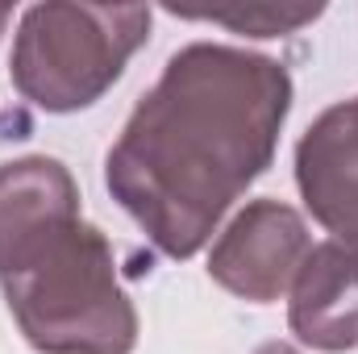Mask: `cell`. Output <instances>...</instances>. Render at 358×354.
Wrapping results in <instances>:
<instances>
[{
	"label": "cell",
	"mask_w": 358,
	"mask_h": 354,
	"mask_svg": "<svg viewBox=\"0 0 358 354\" xmlns=\"http://www.w3.org/2000/svg\"><path fill=\"white\" fill-rule=\"evenodd\" d=\"M287 108L283 63L192 42L167 59L113 142L108 192L167 259H192L271 167Z\"/></svg>",
	"instance_id": "1"
},
{
	"label": "cell",
	"mask_w": 358,
	"mask_h": 354,
	"mask_svg": "<svg viewBox=\"0 0 358 354\" xmlns=\"http://www.w3.org/2000/svg\"><path fill=\"white\" fill-rule=\"evenodd\" d=\"M4 300L42 354H129L138 342V313L117 283L113 246L88 221L4 275Z\"/></svg>",
	"instance_id": "2"
},
{
	"label": "cell",
	"mask_w": 358,
	"mask_h": 354,
	"mask_svg": "<svg viewBox=\"0 0 358 354\" xmlns=\"http://www.w3.org/2000/svg\"><path fill=\"white\" fill-rule=\"evenodd\" d=\"M150 38L146 4H34L13 42V84L46 113L100 100Z\"/></svg>",
	"instance_id": "3"
},
{
	"label": "cell",
	"mask_w": 358,
	"mask_h": 354,
	"mask_svg": "<svg viewBox=\"0 0 358 354\" xmlns=\"http://www.w3.org/2000/svg\"><path fill=\"white\" fill-rule=\"evenodd\" d=\"M308 250V225L292 204L255 200L217 238L208 255V275L242 300L271 304L292 288Z\"/></svg>",
	"instance_id": "4"
},
{
	"label": "cell",
	"mask_w": 358,
	"mask_h": 354,
	"mask_svg": "<svg viewBox=\"0 0 358 354\" xmlns=\"http://www.w3.org/2000/svg\"><path fill=\"white\" fill-rule=\"evenodd\" d=\"M80 221V187L59 159L29 155L0 167V279L34 263Z\"/></svg>",
	"instance_id": "5"
},
{
	"label": "cell",
	"mask_w": 358,
	"mask_h": 354,
	"mask_svg": "<svg viewBox=\"0 0 358 354\" xmlns=\"http://www.w3.org/2000/svg\"><path fill=\"white\" fill-rule=\"evenodd\" d=\"M308 213L338 238H358V100L325 108L296 146Z\"/></svg>",
	"instance_id": "6"
},
{
	"label": "cell",
	"mask_w": 358,
	"mask_h": 354,
	"mask_svg": "<svg viewBox=\"0 0 358 354\" xmlns=\"http://www.w3.org/2000/svg\"><path fill=\"white\" fill-rule=\"evenodd\" d=\"M287 321L313 351L358 346V238H329L304 255L292 279Z\"/></svg>",
	"instance_id": "7"
},
{
	"label": "cell",
	"mask_w": 358,
	"mask_h": 354,
	"mask_svg": "<svg viewBox=\"0 0 358 354\" xmlns=\"http://www.w3.org/2000/svg\"><path fill=\"white\" fill-rule=\"evenodd\" d=\"M179 17H196V21H213L238 34H255V38H279V34H296L300 25H313L321 17V4L313 8H283V4H246V8H208V13H179Z\"/></svg>",
	"instance_id": "8"
},
{
	"label": "cell",
	"mask_w": 358,
	"mask_h": 354,
	"mask_svg": "<svg viewBox=\"0 0 358 354\" xmlns=\"http://www.w3.org/2000/svg\"><path fill=\"white\" fill-rule=\"evenodd\" d=\"M259 354H300V351H292L287 342H267V346H259Z\"/></svg>",
	"instance_id": "9"
},
{
	"label": "cell",
	"mask_w": 358,
	"mask_h": 354,
	"mask_svg": "<svg viewBox=\"0 0 358 354\" xmlns=\"http://www.w3.org/2000/svg\"><path fill=\"white\" fill-rule=\"evenodd\" d=\"M8 21H13V8H0V38H4V29H8Z\"/></svg>",
	"instance_id": "10"
}]
</instances>
